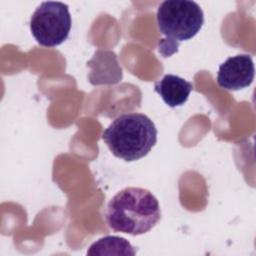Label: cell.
I'll list each match as a JSON object with an SVG mask.
<instances>
[{"label": "cell", "mask_w": 256, "mask_h": 256, "mask_svg": "<svg viewBox=\"0 0 256 256\" xmlns=\"http://www.w3.org/2000/svg\"><path fill=\"white\" fill-rule=\"evenodd\" d=\"M254 75L255 68L252 57L248 54H239L229 57L219 66L217 83L225 90L237 91L250 86Z\"/></svg>", "instance_id": "obj_5"}, {"label": "cell", "mask_w": 256, "mask_h": 256, "mask_svg": "<svg viewBox=\"0 0 256 256\" xmlns=\"http://www.w3.org/2000/svg\"><path fill=\"white\" fill-rule=\"evenodd\" d=\"M71 24V14L67 4L46 1L42 2L32 14L30 30L38 44L55 47L68 38Z\"/></svg>", "instance_id": "obj_4"}, {"label": "cell", "mask_w": 256, "mask_h": 256, "mask_svg": "<svg viewBox=\"0 0 256 256\" xmlns=\"http://www.w3.org/2000/svg\"><path fill=\"white\" fill-rule=\"evenodd\" d=\"M154 122L142 113H125L113 120L102 134L112 154L127 162L145 157L157 142Z\"/></svg>", "instance_id": "obj_2"}, {"label": "cell", "mask_w": 256, "mask_h": 256, "mask_svg": "<svg viewBox=\"0 0 256 256\" xmlns=\"http://www.w3.org/2000/svg\"><path fill=\"white\" fill-rule=\"evenodd\" d=\"M105 219L113 231L136 236L147 233L160 221L161 209L149 190L127 187L109 201Z\"/></svg>", "instance_id": "obj_1"}, {"label": "cell", "mask_w": 256, "mask_h": 256, "mask_svg": "<svg viewBox=\"0 0 256 256\" xmlns=\"http://www.w3.org/2000/svg\"><path fill=\"white\" fill-rule=\"evenodd\" d=\"M136 250L124 238L105 236L94 242L87 251V255H135Z\"/></svg>", "instance_id": "obj_7"}, {"label": "cell", "mask_w": 256, "mask_h": 256, "mask_svg": "<svg viewBox=\"0 0 256 256\" xmlns=\"http://www.w3.org/2000/svg\"><path fill=\"white\" fill-rule=\"evenodd\" d=\"M159 32L165 36L158 50L164 57L177 52L179 43L190 40L204 24V13L194 1L167 0L160 3L156 14Z\"/></svg>", "instance_id": "obj_3"}, {"label": "cell", "mask_w": 256, "mask_h": 256, "mask_svg": "<svg viewBox=\"0 0 256 256\" xmlns=\"http://www.w3.org/2000/svg\"><path fill=\"white\" fill-rule=\"evenodd\" d=\"M154 90L170 107L182 106L193 90L191 82L173 74H166L154 83Z\"/></svg>", "instance_id": "obj_6"}]
</instances>
